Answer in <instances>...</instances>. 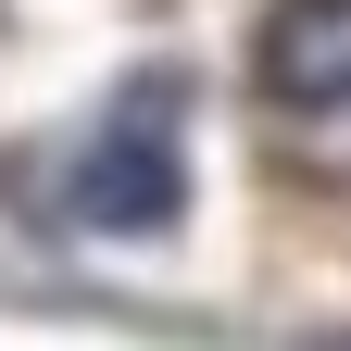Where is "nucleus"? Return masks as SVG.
<instances>
[{"label": "nucleus", "instance_id": "obj_1", "mask_svg": "<svg viewBox=\"0 0 351 351\" xmlns=\"http://www.w3.org/2000/svg\"><path fill=\"white\" fill-rule=\"evenodd\" d=\"M176 113H189L176 75H125V88H113V113L88 125V151H75V176H63V213H75L88 239H163L176 213H189Z\"/></svg>", "mask_w": 351, "mask_h": 351}, {"label": "nucleus", "instance_id": "obj_2", "mask_svg": "<svg viewBox=\"0 0 351 351\" xmlns=\"http://www.w3.org/2000/svg\"><path fill=\"white\" fill-rule=\"evenodd\" d=\"M251 88L276 113H351V0H276L251 38Z\"/></svg>", "mask_w": 351, "mask_h": 351}, {"label": "nucleus", "instance_id": "obj_3", "mask_svg": "<svg viewBox=\"0 0 351 351\" xmlns=\"http://www.w3.org/2000/svg\"><path fill=\"white\" fill-rule=\"evenodd\" d=\"M314 351H351V326H339V339H314Z\"/></svg>", "mask_w": 351, "mask_h": 351}]
</instances>
